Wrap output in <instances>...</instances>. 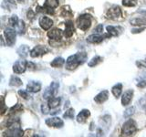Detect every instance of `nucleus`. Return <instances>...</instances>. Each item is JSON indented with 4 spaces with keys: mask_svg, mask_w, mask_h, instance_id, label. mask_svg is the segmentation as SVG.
I'll return each mask as SVG.
<instances>
[{
    "mask_svg": "<svg viewBox=\"0 0 146 137\" xmlns=\"http://www.w3.org/2000/svg\"><path fill=\"white\" fill-rule=\"evenodd\" d=\"M22 109H23V106L21 104H17L16 106H14L10 109V112L14 113V112H20Z\"/></svg>",
    "mask_w": 146,
    "mask_h": 137,
    "instance_id": "obj_35",
    "label": "nucleus"
},
{
    "mask_svg": "<svg viewBox=\"0 0 146 137\" xmlns=\"http://www.w3.org/2000/svg\"><path fill=\"white\" fill-rule=\"evenodd\" d=\"M94 31L96 32V33H98V34H100V33H102V31H103V25L102 24H100L99 26H97L94 29Z\"/></svg>",
    "mask_w": 146,
    "mask_h": 137,
    "instance_id": "obj_38",
    "label": "nucleus"
},
{
    "mask_svg": "<svg viewBox=\"0 0 146 137\" xmlns=\"http://www.w3.org/2000/svg\"><path fill=\"white\" fill-rule=\"evenodd\" d=\"M137 131V125L136 122L130 119L127 122H124L122 128H121V135L124 136H131L132 134H134Z\"/></svg>",
    "mask_w": 146,
    "mask_h": 137,
    "instance_id": "obj_2",
    "label": "nucleus"
},
{
    "mask_svg": "<svg viewBox=\"0 0 146 137\" xmlns=\"http://www.w3.org/2000/svg\"><path fill=\"white\" fill-rule=\"evenodd\" d=\"M17 1H18V2H20V3H22L23 1H24V0H17Z\"/></svg>",
    "mask_w": 146,
    "mask_h": 137,
    "instance_id": "obj_42",
    "label": "nucleus"
},
{
    "mask_svg": "<svg viewBox=\"0 0 146 137\" xmlns=\"http://www.w3.org/2000/svg\"><path fill=\"white\" fill-rule=\"evenodd\" d=\"M17 54L22 58H26L29 53V47L27 45H21L17 50Z\"/></svg>",
    "mask_w": 146,
    "mask_h": 137,
    "instance_id": "obj_22",
    "label": "nucleus"
},
{
    "mask_svg": "<svg viewBox=\"0 0 146 137\" xmlns=\"http://www.w3.org/2000/svg\"><path fill=\"white\" fill-rule=\"evenodd\" d=\"M132 96H133V90H128L122 94L121 104L123 105V106H127V105L131 102V100L132 99Z\"/></svg>",
    "mask_w": 146,
    "mask_h": 137,
    "instance_id": "obj_16",
    "label": "nucleus"
},
{
    "mask_svg": "<svg viewBox=\"0 0 146 137\" xmlns=\"http://www.w3.org/2000/svg\"><path fill=\"white\" fill-rule=\"evenodd\" d=\"M107 17L111 19H117V18L121 17V10L120 7L112 6L107 12Z\"/></svg>",
    "mask_w": 146,
    "mask_h": 137,
    "instance_id": "obj_9",
    "label": "nucleus"
},
{
    "mask_svg": "<svg viewBox=\"0 0 146 137\" xmlns=\"http://www.w3.org/2000/svg\"><path fill=\"white\" fill-rule=\"evenodd\" d=\"M109 35H106L104 37H108ZM103 36L100 35V34H92V35H90L88 38H87V41H88L89 43H92V44H98V43H100L103 40Z\"/></svg>",
    "mask_w": 146,
    "mask_h": 137,
    "instance_id": "obj_17",
    "label": "nucleus"
},
{
    "mask_svg": "<svg viewBox=\"0 0 146 137\" xmlns=\"http://www.w3.org/2000/svg\"><path fill=\"white\" fill-rule=\"evenodd\" d=\"M23 134H24V132H23V130L21 129L19 125H13L9 127V129L6 132V134L5 135L17 137V136H22Z\"/></svg>",
    "mask_w": 146,
    "mask_h": 137,
    "instance_id": "obj_8",
    "label": "nucleus"
},
{
    "mask_svg": "<svg viewBox=\"0 0 146 137\" xmlns=\"http://www.w3.org/2000/svg\"><path fill=\"white\" fill-rule=\"evenodd\" d=\"M61 102V98L60 97H52L49 100H48V104L49 108L55 109L56 107L59 106V104Z\"/></svg>",
    "mask_w": 146,
    "mask_h": 137,
    "instance_id": "obj_21",
    "label": "nucleus"
},
{
    "mask_svg": "<svg viewBox=\"0 0 146 137\" xmlns=\"http://www.w3.org/2000/svg\"><path fill=\"white\" fill-rule=\"evenodd\" d=\"M27 68V61L22 59V61H17L15 62V64L13 65V70L17 74H21V73L25 72Z\"/></svg>",
    "mask_w": 146,
    "mask_h": 137,
    "instance_id": "obj_7",
    "label": "nucleus"
},
{
    "mask_svg": "<svg viewBox=\"0 0 146 137\" xmlns=\"http://www.w3.org/2000/svg\"><path fill=\"white\" fill-rule=\"evenodd\" d=\"M137 86L140 87V88H145L146 87V80H143V81H140Z\"/></svg>",
    "mask_w": 146,
    "mask_h": 137,
    "instance_id": "obj_40",
    "label": "nucleus"
},
{
    "mask_svg": "<svg viewBox=\"0 0 146 137\" xmlns=\"http://www.w3.org/2000/svg\"><path fill=\"white\" fill-rule=\"evenodd\" d=\"M106 29L108 31V33L110 35V37H116L120 34V27H113V26H107Z\"/></svg>",
    "mask_w": 146,
    "mask_h": 137,
    "instance_id": "obj_23",
    "label": "nucleus"
},
{
    "mask_svg": "<svg viewBox=\"0 0 146 137\" xmlns=\"http://www.w3.org/2000/svg\"><path fill=\"white\" fill-rule=\"evenodd\" d=\"M75 31V27L74 25H73V22L71 20H68L65 24V31H64V36L66 38H70V37L73 35Z\"/></svg>",
    "mask_w": 146,
    "mask_h": 137,
    "instance_id": "obj_14",
    "label": "nucleus"
},
{
    "mask_svg": "<svg viewBox=\"0 0 146 137\" xmlns=\"http://www.w3.org/2000/svg\"><path fill=\"white\" fill-rule=\"evenodd\" d=\"M102 61V58L100 56H95L94 58L91 59V61H90V62L88 63L89 67H94L96 65H98L99 63H100Z\"/></svg>",
    "mask_w": 146,
    "mask_h": 137,
    "instance_id": "obj_27",
    "label": "nucleus"
},
{
    "mask_svg": "<svg viewBox=\"0 0 146 137\" xmlns=\"http://www.w3.org/2000/svg\"><path fill=\"white\" fill-rule=\"evenodd\" d=\"M18 94H19L23 99L27 100V99L30 98V96H29V92H27V90H18Z\"/></svg>",
    "mask_w": 146,
    "mask_h": 137,
    "instance_id": "obj_34",
    "label": "nucleus"
},
{
    "mask_svg": "<svg viewBox=\"0 0 146 137\" xmlns=\"http://www.w3.org/2000/svg\"><path fill=\"white\" fill-rule=\"evenodd\" d=\"M138 103L140 105V107L143 109V110H144V111L146 112V98H141V99H140Z\"/></svg>",
    "mask_w": 146,
    "mask_h": 137,
    "instance_id": "obj_36",
    "label": "nucleus"
},
{
    "mask_svg": "<svg viewBox=\"0 0 146 137\" xmlns=\"http://www.w3.org/2000/svg\"><path fill=\"white\" fill-rule=\"evenodd\" d=\"M41 90V83L38 81H35V80H31L29 82V84L27 85V90L29 91V92H38Z\"/></svg>",
    "mask_w": 146,
    "mask_h": 137,
    "instance_id": "obj_12",
    "label": "nucleus"
},
{
    "mask_svg": "<svg viewBox=\"0 0 146 137\" xmlns=\"http://www.w3.org/2000/svg\"><path fill=\"white\" fill-rule=\"evenodd\" d=\"M39 25L44 30H48L53 25V21L48 17H41L39 19Z\"/></svg>",
    "mask_w": 146,
    "mask_h": 137,
    "instance_id": "obj_13",
    "label": "nucleus"
},
{
    "mask_svg": "<svg viewBox=\"0 0 146 137\" xmlns=\"http://www.w3.org/2000/svg\"><path fill=\"white\" fill-rule=\"evenodd\" d=\"M74 114H75V111H74V109H68L66 111V112L63 114V117L65 118V119H68V118H70V119H72L73 117H74Z\"/></svg>",
    "mask_w": 146,
    "mask_h": 137,
    "instance_id": "obj_30",
    "label": "nucleus"
},
{
    "mask_svg": "<svg viewBox=\"0 0 146 137\" xmlns=\"http://www.w3.org/2000/svg\"><path fill=\"white\" fill-rule=\"evenodd\" d=\"M46 124L49 127H55V128H61L64 125V122L60 118L58 117H52L48 118L45 121Z\"/></svg>",
    "mask_w": 146,
    "mask_h": 137,
    "instance_id": "obj_10",
    "label": "nucleus"
},
{
    "mask_svg": "<svg viewBox=\"0 0 146 137\" xmlns=\"http://www.w3.org/2000/svg\"><path fill=\"white\" fill-rule=\"evenodd\" d=\"M48 52V49L42 45H38L30 51V56L32 58H36L39 56H42V55L46 54Z\"/></svg>",
    "mask_w": 146,
    "mask_h": 137,
    "instance_id": "obj_11",
    "label": "nucleus"
},
{
    "mask_svg": "<svg viewBox=\"0 0 146 137\" xmlns=\"http://www.w3.org/2000/svg\"><path fill=\"white\" fill-rule=\"evenodd\" d=\"M87 57L88 56H87L86 52H78L74 55H71V56L68 58L66 61V68L70 70H74L78 66H80L85 62Z\"/></svg>",
    "mask_w": 146,
    "mask_h": 137,
    "instance_id": "obj_1",
    "label": "nucleus"
},
{
    "mask_svg": "<svg viewBox=\"0 0 146 137\" xmlns=\"http://www.w3.org/2000/svg\"><path fill=\"white\" fill-rule=\"evenodd\" d=\"M146 23V20L143 18H134V19L131 20V24L133 26H141Z\"/></svg>",
    "mask_w": 146,
    "mask_h": 137,
    "instance_id": "obj_29",
    "label": "nucleus"
},
{
    "mask_svg": "<svg viewBox=\"0 0 146 137\" xmlns=\"http://www.w3.org/2000/svg\"><path fill=\"white\" fill-rule=\"evenodd\" d=\"M4 36L6 37L7 43L9 46H13L16 42V37H17V31L11 27H7L4 31Z\"/></svg>",
    "mask_w": 146,
    "mask_h": 137,
    "instance_id": "obj_6",
    "label": "nucleus"
},
{
    "mask_svg": "<svg viewBox=\"0 0 146 137\" xmlns=\"http://www.w3.org/2000/svg\"><path fill=\"white\" fill-rule=\"evenodd\" d=\"M58 0H45V3L42 7H38L36 11L38 12H46L48 14L54 13V8L58 7Z\"/></svg>",
    "mask_w": 146,
    "mask_h": 137,
    "instance_id": "obj_3",
    "label": "nucleus"
},
{
    "mask_svg": "<svg viewBox=\"0 0 146 137\" xmlns=\"http://www.w3.org/2000/svg\"><path fill=\"white\" fill-rule=\"evenodd\" d=\"M108 99H109V91L107 90H104L102 91H100V92L98 95L95 96L94 100L97 103L100 104V103L105 102Z\"/></svg>",
    "mask_w": 146,
    "mask_h": 137,
    "instance_id": "obj_15",
    "label": "nucleus"
},
{
    "mask_svg": "<svg viewBox=\"0 0 146 137\" xmlns=\"http://www.w3.org/2000/svg\"><path fill=\"white\" fill-rule=\"evenodd\" d=\"M64 63H65V59H64L63 58H56L54 59L52 62L50 63V65H51V67H54V68H59V67H62L64 65Z\"/></svg>",
    "mask_w": 146,
    "mask_h": 137,
    "instance_id": "obj_24",
    "label": "nucleus"
},
{
    "mask_svg": "<svg viewBox=\"0 0 146 137\" xmlns=\"http://www.w3.org/2000/svg\"><path fill=\"white\" fill-rule=\"evenodd\" d=\"M1 7L3 9L12 10V9L17 7V5H16L15 0H3V2L1 4Z\"/></svg>",
    "mask_w": 146,
    "mask_h": 137,
    "instance_id": "obj_20",
    "label": "nucleus"
},
{
    "mask_svg": "<svg viewBox=\"0 0 146 137\" xmlns=\"http://www.w3.org/2000/svg\"><path fill=\"white\" fill-rule=\"evenodd\" d=\"M35 64L34 63H32V62H27V68H30V70H34V68H35Z\"/></svg>",
    "mask_w": 146,
    "mask_h": 137,
    "instance_id": "obj_41",
    "label": "nucleus"
},
{
    "mask_svg": "<svg viewBox=\"0 0 146 137\" xmlns=\"http://www.w3.org/2000/svg\"><path fill=\"white\" fill-rule=\"evenodd\" d=\"M9 24H10L12 27H17L18 22H19V20H18V17L17 15H13L10 17V18H9Z\"/></svg>",
    "mask_w": 146,
    "mask_h": 137,
    "instance_id": "obj_31",
    "label": "nucleus"
},
{
    "mask_svg": "<svg viewBox=\"0 0 146 137\" xmlns=\"http://www.w3.org/2000/svg\"><path fill=\"white\" fill-rule=\"evenodd\" d=\"M145 63H146V59H145Z\"/></svg>",
    "mask_w": 146,
    "mask_h": 137,
    "instance_id": "obj_43",
    "label": "nucleus"
},
{
    "mask_svg": "<svg viewBox=\"0 0 146 137\" xmlns=\"http://www.w3.org/2000/svg\"><path fill=\"white\" fill-rule=\"evenodd\" d=\"M48 37L54 40H59L62 37V31L59 29H53L48 32Z\"/></svg>",
    "mask_w": 146,
    "mask_h": 137,
    "instance_id": "obj_18",
    "label": "nucleus"
},
{
    "mask_svg": "<svg viewBox=\"0 0 146 137\" xmlns=\"http://www.w3.org/2000/svg\"><path fill=\"white\" fill-rule=\"evenodd\" d=\"M145 29V27H140V29H132L131 30V33H133V34H136V33H140V32L141 31H143Z\"/></svg>",
    "mask_w": 146,
    "mask_h": 137,
    "instance_id": "obj_39",
    "label": "nucleus"
},
{
    "mask_svg": "<svg viewBox=\"0 0 146 137\" xmlns=\"http://www.w3.org/2000/svg\"><path fill=\"white\" fill-rule=\"evenodd\" d=\"M77 25L80 29L86 31L88 30L91 26V18L90 16L88 14H84V15H80L77 20Z\"/></svg>",
    "mask_w": 146,
    "mask_h": 137,
    "instance_id": "obj_4",
    "label": "nucleus"
},
{
    "mask_svg": "<svg viewBox=\"0 0 146 137\" xmlns=\"http://www.w3.org/2000/svg\"><path fill=\"white\" fill-rule=\"evenodd\" d=\"M137 4V0H122V5L125 7H134Z\"/></svg>",
    "mask_w": 146,
    "mask_h": 137,
    "instance_id": "obj_32",
    "label": "nucleus"
},
{
    "mask_svg": "<svg viewBox=\"0 0 146 137\" xmlns=\"http://www.w3.org/2000/svg\"><path fill=\"white\" fill-rule=\"evenodd\" d=\"M17 27V31L19 32L20 34L24 33V30H25V23H24V21H23V20H19V22H18Z\"/></svg>",
    "mask_w": 146,
    "mask_h": 137,
    "instance_id": "obj_33",
    "label": "nucleus"
},
{
    "mask_svg": "<svg viewBox=\"0 0 146 137\" xmlns=\"http://www.w3.org/2000/svg\"><path fill=\"white\" fill-rule=\"evenodd\" d=\"M58 88H59L58 82H56V81L51 82V84H50L48 88L45 90L44 93H43V98L45 100H49L50 98L54 97V96L57 94V91H58Z\"/></svg>",
    "mask_w": 146,
    "mask_h": 137,
    "instance_id": "obj_5",
    "label": "nucleus"
},
{
    "mask_svg": "<svg viewBox=\"0 0 146 137\" xmlns=\"http://www.w3.org/2000/svg\"><path fill=\"white\" fill-rule=\"evenodd\" d=\"M90 115V112L89 110H86V109H83L82 111H80V112L78 114L77 116V122H84L87 119H88V117Z\"/></svg>",
    "mask_w": 146,
    "mask_h": 137,
    "instance_id": "obj_19",
    "label": "nucleus"
},
{
    "mask_svg": "<svg viewBox=\"0 0 146 137\" xmlns=\"http://www.w3.org/2000/svg\"><path fill=\"white\" fill-rule=\"evenodd\" d=\"M22 83H23L22 80L18 77H17V76H12L10 80H9V85H10V86L17 87V86H21Z\"/></svg>",
    "mask_w": 146,
    "mask_h": 137,
    "instance_id": "obj_26",
    "label": "nucleus"
},
{
    "mask_svg": "<svg viewBox=\"0 0 146 137\" xmlns=\"http://www.w3.org/2000/svg\"><path fill=\"white\" fill-rule=\"evenodd\" d=\"M49 106H48V104L47 103V104H42L41 105V112H42V113H44V114H48V112H49Z\"/></svg>",
    "mask_w": 146,
    "mask_h": 137,
    "instance_id": "obj_37",
    "label": "nucleus"
},
{
    "mask_svg": "<svg viewBox=\"0 0 146 137\" xmlns=\"http://www.w3.org/2000/svg\"><path fill=\"white\" fill-rule=\"evenodd\" d=\"M134 112H135V108L133 106L129 107L125 110L124 112H123V116H124V118H129L134 113Z\"/></svg>",
    "mask_w": 146,
    "mask_h": 137,
    "instance_id": "obj_28",
    "label": "nucleus"
},
{
    "mask_svg": "<svg viewBox=\"0 0 146 137\" xmlns=\"http://www.w3.org/2000/svg\"><path fill=\"white\" fill-rule=\"evenodd\" d=\"M121 90H122V84L121 83H118L116 85H114L111 89V91L113 95L115 96V97H119L121 94Z\"/></svg>",
    "mask_w": 146,
    "mask_h": 137,
    "instance_id": "obj_25",
    "label": "nucleus"
}]
</instances>
